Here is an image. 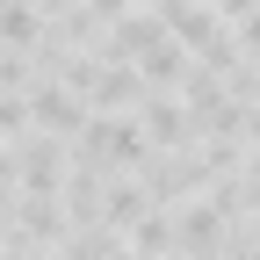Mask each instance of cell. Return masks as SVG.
<instances>
[{"label": "cell", "mask_w": 260, "mask_h": 260, "mask_svg": "<svg viewBox=\"0 0 260 260\" xmlns=\"http://www.w3.org/2000/svg\"><path fill=\"white\" fill-rule=\"evenodd\" d=\"M37 37H44V8H37V0H0V44L29 51Z\"/></svg>", "instance_id": "obj_2"}, {"label": "cell", "mask_w": 260, "mask_h": 260, "mask_svg": "<svg viewBox=\"0 0 260 260\" xmlns=\"http://www.w3.org/2000/svg\"><path fill=\"white\" fill-rule=\"evenodd\" d=\"M152 15L167 22V37H174V44H188V51H210V44L224 37V22L203 8V0H152Z\"/></svg>", "instance_id": "obj_1"}]
</instances>
